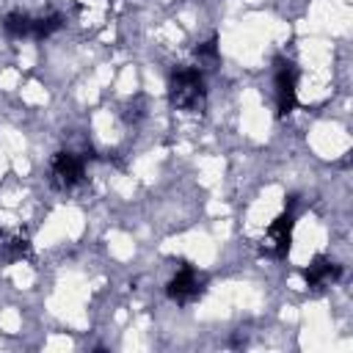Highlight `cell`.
<instances>
[{
    "label": "cell",
    "mask_w": 353,
    "mask_h": 353,
    "mask_svg": "<svg viewBox=\"0 0 353 353\" xmlns=\"http://www.w3.org/2000/svg\"><path fill=\"white\" fill-rule=\"evenodd\" d=\"M205 97H207V89H205V75L194 67H180L171 72V80H168V102L176 108V111H188V113H196L205 108Z\"/></svg>",
    "instance_id": "cell-1"
},
{
    "label": "cell",
    "mask_w": 353,
    "mask_h": 353,
    "mask_svg": "<svg viewBox=\"0 0 353 353\" xmlns=\"http://www.w3.org/2000/svg\"><path fill=\"white\" fill-rule=\"evenodd\" d=\"M202 293H205V276L194 268V265H183L180 271H176V276L168 282V287H166V295L174 301V304H180V306H185V304H194L196 298H202Z\"/></svg>",
    "instance_id": "cell-2"
},
{
    "label": "cell",
    "mask_w": 353,
    "mask_h": 353,
    "mask_svg": "<svg viewBox=\"0 0 353 353\" xmlns=\"http://www.w3.org/2000/svg\"><path fill=\"white\" fill-rule=\"evenodd\" d=\"M293 202H290V210L282 213L271 227H268V235H265V249L276 257V260H284L287 251H290V240H293Z\"/></svg>",
    "instance_id": "cell-3"
},
{
    "label": "cell",
    "mask_w": 353,
    "mask_h": 353,
    "mask_svg": "<svg viewBox=\"0 0 353 353\" xmlns=\"http://www.w3.org/2000/svg\"><path fill=\"white\" fill-rule=\"evenodd\" d=\"M83 180V157L75 152H58L53 157V185L72 188Z\"/></svg>",
    "instance_id": "cell-4"
},
{
    "label": "cell",
    "mask_w": 353,
    "mask_h": 353,
    "mask_svg": "<svg viewBox=\"0 0 353 353\" xmlns=\"http://www.w3.org/2000/svg\"><path fill=\"white\" fill-rule=\"evenodd\" d=\"M295 86H298V72L293 64H282L276 72V105L279 116H287L295 108Z\"/></svg>",
    "instance_id": "cell-5"
},
{
    "label": "cell",
    "mask_w": 353,
    "mask_h": 353,
    "mask_svg": "<svg viewBox=\"0 0 353 353\" xmlns=\"http://www.w3.org/2000/svg\"><path fill=\"white\" fill-rule=\"evenodd\" d=\"M342 276V268L337 265V262H331V260H326V257H317L306 271H304V282L309 284V287H323V284H331V282H337Z\"/></svg>",
    "instance_id": "cell-6"
},
{
    "label": "cell",
    "mask_w": 353,
    "mask_h": 353,
    "mask_svg": "<svg viewBox=\"0 0 353 353\" xmlns=\"http://www.w3.org/2000/svg\"><path fill=\"white\" fill-rule=\"evenodd\" d=\"M3 28H6L9 36H17V39L34 36V17H28V14H23V12H12V14H6Z\"/></svg>",
    "instance_id": "cell-7"
},
{
    "label": "cell",
    "mask_w": 353,
    "mask_h": 353,
    "mask_svg": "<svg viewBox=\"0 0 353 353\" xmlns=\"http://www.w3.org/2000/svg\"><path fill=\"white\" fill-rule=\"evenodd\" d=\"M0 251H3L9 260H20V257H25L31 251V246L23 238H12L6 232H0Z\"/></svg>",
    "instance_id": "cell-8"
},
{
    "label": "cell",
    "mask_w": 353,
    "mask_h": 353,
    "mask_svg": "<svg viewBox=\"0 0 353 353\" xmlns=\"http://www.w3.org/2000/svg\"><path fill=\"white\" fill-rule=\"evenodd\" d=\"M58 28H61V17H58V14H50V17H39V20H34V36H36V39L50 36V34H56Z\"/></svg>",
    "instance_id": "cell-9"
},
{
    "label": "cell",
    "mask_w": 353,
    "mask_h": 353,
    "mask_svg": "<svg viewBox=\"0 0 353 353\" xmlns=\"http://www.w3.org/2000/svg\"><path fill=\"white\" fill-rule=\"evenodd\" d=\"M196 56H199V58H218V47H216V39H210V42L199 45V47H196Z\"/></svg>",
    "instance_id": "cell-10"
}]
</instances>
